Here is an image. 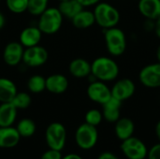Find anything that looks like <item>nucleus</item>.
I'll list each match as a JSON object with an SVG mask.
<instances>
[{
  "label": "nucleus",
  "mask_w": 160,
  "mask_h": 159,
  "mask_svg": "<svg viewBox=\"0 0 160 159\" xmlns=\"http://www.w3.org/2000/svg\"><path fill=\"white\" fill-rule=\"evenodd\" d=\"M63 15L59 11L58 7H47L39 16L38 22V27L42 34L52 35L57 33L63 22Z\"/></svg>",
  "instance_id": "3"
},
{
  "label": "nucleus",
  "mask_w": 160,
  "mask_h": 159,
  "mask_svg": "<svg viewBox=\"0 0 160 159\" xmlns=\"http://www.w3.org/2000/svg\"><path fill=\"white\" fill-rule=\"evenodd\" d=\"M121 149L128 159H144L148 153L145 144L140 139L133 136L123 141Z\"/></svg>",
  "instance_id": "8"
},
{
  "label": "nucleus",
  "mask_w": 160,
  "mask_h": 159,
  "mask_svg": "<svg viewBox=\"0 0 160 159\" xmlns=\"http://www.w3.org/2000/svg\"><path fill=\"white\" fill-rule=\"evenodd\" d=\"M102 119H103L102 112L96 109L89 110L85 114V123L94 127H98L101 123Z\"/></svg>",
  "instance_id": "29"
},
{
  "label": "nucleus",
  "mask_w": 160,
  "mask_h": 159,
  "mask_svg": "<svg viewBox=\"0 0 160 159\" xmlns=\"http://www.w3.org/2000/svg\"><path fill=\"white\" fill-rule=\"evenodd\" d=\"M45 139L50 149L61 151L66 144L67 130L64 125L53 122L48 126L45 132Z\"/></svg>",
  "instance_id": "5"
},
{
  "label": "nucleus",
  "mask_w": 160,
  "mask_h": 159,
  "mask_svg": "<svg viewBox=\"0 0 160 159\" xmlns=\"http://www.w3.org/2000/svg\"><path fill=\"white\" fill-rule=\"evenodd\" d=\"M115 135L119 140L122 142L132 137L134 130H135V125L133 121L129 118L124 117V118H119L115 122Z\"/></svg>",
  "instance_id": "19"
},
{
  "label": "nucleus",
  "mask_w": 160,
  "mask_h": 159,
  "mask_svg": "<svg viewBox=\"0 0 160 159\" xmlns=\"http://www.w3.org/2000/svg\"><path fill=\"white\" fill-rule=\"evenodd\" d=\"M112 97L120 100L125 101L129 99L136 91V85L134 82L128 78H124L116 81L111 88Z\"/></svg>",
  "instance_id": "11"
},
{
  "label": "nucleus",
  "mask_w": 160,
  "mask_h": 159,
  "mask_svg": "<svg viewBox=\"0 0 160 159\" xmlns=\"http://www.w3.org/2000/svg\"><path fill=\"white\" fill-rule=\"evenodd\" d=\"M21 136L16 127H0V148L9 149L15 147L20 142Z\"/></svg>",
  "instance_id": "15"
},
{
  "label": "nucleus",
  "mask_w": 160,
  "mask_h": 159,
  "mask_svg": "<svg viewBox=\"0 0 160 159\" xmlns=\"http://www.w3.org/2000/svg\"><path fill=\"white\" fill-rule=\"evenodd\" d=\"M6 5L12 13L21 14L27 11L28 0H6Z\"/></svg>",
  "instance_id": "28"
},
{
  "label": "nucleus",
  "mask_w": 160,
  "mask_h": 159,
  "mask_svg": "<svg viewBox=\"0 0 160 159\" xmlns=\"http://www.w3.org/2000/svg\"><path fill=\"white\" fill-rule=\"evenodd\" d=\"M141 83L147 88L160 87V63H153L143 67L139 74Z\"/></svg>",
  "instance_id": "9"
},
{
  "label": "nucleus",
  "mask_w": 160,
  "mask_h": 159,
  "mask_svg": "<svg viewBox=\"0 0 160 159\" xmlns=\"http://www.w3.org/2000/svg\"><path fill=\"white\" fill-rule=\"evenodd\" d=\"M58 1H59V2H60V1H65V0H58Z\"/></svg>",
  "instance_id": "39"
},
{
  "label": "nucleus",
  "mask_w": 160,
  "mask_h": 159,
  "mask_svg": "<svg viewBox=\"0 0 160 159\" xmlns=\"http://www.w3.org/2000/svg\"><path fill=\"white\" fill-rule=\"evenodd\" d=\"M32 99L28 93L25 92H17L11 103L17 110H25L31 105Z\"/></svg>",
  "instance_id": "26"
},
{
  "label": "nucleus",
  "mask_w": 160,
  "mask_h": 159,
  "mask_svg": "<svg viewBox=\"0 0 160 159\" xmlns=\"http://www.w3.org/2000/svg\"><path fill=\"white\" fill-rule=\"evenodd\" d=\"M42 33L38 26H28L22 30L19 36V42L23 48L39 45Z\"/></svg>",
  "instance_id": "13"
},
{
  "label": "nucleus",
  "mask_w": 160,
  "mask_h": 159,
  "mask_svg": "<svg viewBox=\"0 0 160 159\" xmlns=\"http://www.w3.org/2000/svg\"><path fill=\"white\" fill-rule=\"evenodd\" d=\"M62 159H82L80 156L76 155V154H69L64 157H62Z\"/></svg>",
  "instance_id": "35"
},
{
  "label": "nucleus",
  "mask_w": 160,
  "mask_h": 159,
  "mask_svg": "<svg viewBox=\"0 0 160 159\" xmlns=\"http://www.w3.org/2000/svg\"><path fill=\"white\" fill-rule=\"evenodd\" d=\"M98 133L97 127L87 123L82 124L75 132V141L77 145L82 150L92 149L98 142Z\"/></svg>",
  "instance_id": "6"
},
{
  "label": "nucleus",
  "mask_w": 160,
  "mask_h": 159,
  "mask_svg": "<svg viewBox=\"0 0 160 159\" xmlns=\"http://www.w3.org/2000/svg\"><path fill=\"white\" fill-rule=\"evenodd\" d=\"M16 84L8 78H0V102H11L17 94Z\"/></svg>",
  "instance_id": "22"
},
{
  "label": "nucleus",
  "mask_w": 160,
  "mask_h": 159,
  "mask_svg": "<svg viewBox=\"0 0 160 159\" xmlns=\"http://www.w3.org/2000/svg\"><path fill=\"white\" fill-rule=\"evenodd\" d=\"M98 159H117V157H116L113 154H112V153L105 152V153H102V154L99 156Z\"/></svg>",
  "instance_id": "34"
},
{
  "label": "nucleus",
  "mask_w": 160,
  "mask_h": 159,
  "mask_svg": "<svg viewBox=\"0 0 160 159\" xmlns=\"http://www.w3.org/2000/svg\"><path fill=\"white\" fill-rule=\"evenodd\" d=\"M58 9L63 15V17L71 20L76 14H78L82 8H84L77 0H65L60 1L58 5Z\"/></svg>",
  "instance_id": "23"
},
{
  "label": "nucleus",
  "mask_w": 160,
  "mask_h": 159,
  "mask_svg": "<svg viewBox=\"0 0 160 159\" xmlns=\"http://www.w3.org/2000/svg\"><path fill=\"white\" fill-rule=\"evenodd\" d=\"M49 0H28L27 11L33 16H39L47 7Z\"/></svg>",
  "instance_id": "27"
},
{
  "label": "nucleus",
  "mask_w": 160,
  "mask_h": 159,
  "mask_svg": "<svg viewBox=\"0 0 160 159\" xmlns=\"http://www.w3.org/2000/svg\"><path fill=\"white\" fill-rule=\"evenodd\" d=\"M6 24V18L4 16V14L2 12H0V30L5 26Z\"/></svg>",
  "instance_id": "36"
},
{
  "label": "nucleus",
  "mask_w": 160,
  "mask_h": 159,
  "mask_svg": "<svg viewBox=\"0 0 160 159\" xmlns=\"http://www.w3.org/2000/svg\"><path fill=\"white\" fill-rule=\"evenodd\" d=\"M86 93L90 100L100 105H103L112 97V91L108 84L98 80L89 83Z\"/></svg>",
  "instance_id": "10"
},
{
  "label": "nucleus",
  "mask_w": 160,
  "mask_h": 159,
  "mask_svg": "<svg viewBox=\"0 0 160 159\" xmlns=\"http://www.w3.org/2000/svg\"><path fill=\"white\" fill-rule=\"evenodd\" d=\"M40 159H62V154L61 151L49 149L48 151L43 153Z\"/></svg>",
  "instance_id": "30"
},
{
  "label": "nucleus",
  "mask_w": 160,
  "mask_h": 159,
  "mask_svg": "<svg viewBox=\"0 0 160 159\" xmlns=\"http://www.w3.org/2000/svg\"><path fill=\"white\" fill-rule=\"evenodd\" d=\"M83 7H88L92 6H96L98 3L100 2V0H77Z\"/></svg>",
  "instance_id": "32"
},
{
  "label": "nucleus",
  "mask_w": 160,
  "mask_h": 159,
  "mask_svg": "<svg viewBox=\"0 0 160 159\" xmlns=\"http://www.w3.org/2000/svg\"><path fill=\"white\" fill-rule=\"evenodd\" d=\"M72 24L78 29H86L96 23L95 15L92 10L82 8L71 19Z\"/></svg>",
  "instance_id": "20"
},
{
  "label": "nucleus",
  "mask_w": 160,
  "mask_h": 159,
  "mask_svg": "<svg viewBox=\"0 0 160 159\" xmlns=\"http://www.w3.org/2000/svg\"><path fill=\"white\" fill-rule=\"evenodd\" d=\"M156 134H157L158 140L160 141V120L158 121V123L157 124V126H156Z\"/></svg>",
  "instance_id": "37"
},
{
  "label": "nucleus",
  "mask_w": 160,
  "mask_h": 159,
  "mask_svg": "<svg viewBox=\"0 0 160 159\" xmlns=\"http://www.w3.org/2000/svg\"><path fill=\"white\" fill-rule=\"evenodd\" d=\"M107 51L112 56H121L127 49V37L124 31L117 26L104 29Z\"/></svg>",
  "instance_id": "4"
},
{
  "label": "nucleus",
  "mask_w": 160,
  "mask_h": 159,
  "mask_svg": "<svg viewBox=\"0 0 160 159\" xmlns=\"http://www.w3.org/2000/svg\"><path fill=\"white\" fill-rule=\"evenodd\" d=\"M91 74L98 81L104 82H112L119 75V66L112 58L100 56L91 63Z\"/></svg>",
  "instance_id": "1"
},
{
  "label": "nucleus",
  "mask_w": 160,
  "mask_h": 159,
  "mask_svg": "<svg viewBox=\"0 0 160 159\" xmlns=\"http://www.w3.org/2000/svg\"><path fill=\"white\" fill-rule=\"evenodd\" d=\"M140 13L148 20H157L160 17V0H139Z\"/></svg>",
  "instance_id": "16"
},
{
  "label": "nucleus",
  "mask_w": 160,
  "mask_h": 159,
  "mask_svg": "<svg viewBox=\"0 0 160 159\" xmlns=\"http://www.w3.org/2000/svg\"><path fill=\"white\" fill-rule=\"evenodd\" d=\"M154 32L156 36L160 39V17L155 20V27H154Z\"/></svg>",
  "instance_id": "33"
},
{
  "label": "nucleus",
  "mask_w": 160,
  "mask_h": 159,
  "mask_svg": "<svg viewBox=\"0 0 160 159\" xmlns=\"http://www.w3.org/2000/svg\"><path fill=\"white\" fill-rule=\"evenodd\" d=\"M24 48L17 41L8 42L3 51V60L9 67H15L22 61Z\"/></svg>",
  "instance_id": "12"
},
{
  "label": "nucleus",
  "mask_w": 160,
  "mask_h": 159,
  "mask_svg": "<svg viewBox=\"0 0 160 159\" xmlns=\"http://www.w3.org/2000/svg\"><path fill=\"white\" fill-rule=\"evenodd\" d=\"M148 159H160V143L154 145L147 153Z\"/></svg>",
  "instance_id": "31"
},
{
  "label": "nucleus",
  "mask_w": 160,
  "mask_h": 159,
  "mask_svg": "<svg viewBox=\"0 0 160 159\" xmlns=\"http://www.w3.org/2000/svg\"><path fill=\"white\" fill-rule=\"evenodd\" d=\"M68 70L74 78H88L91 74V63L84 58H75L69 63Z\"/></svg>",
  "instance_id": "17"
},
{
  "label": "nucleus",
  "mask_w": 160,
  "mask_h": 159,
  "mask_svg": "<svg viewBox=\"0 0 160 159\" xmlns=\"http://www.w3.org/2000/svg\"><path fill=\"white\" fill-rule=\"evenodd\" d=\"M68 88V80L63 74H52L46 78V90L52 94H63Z\"/></svg>",
  "instance_id": "14"
},
{
  "label": "nucleus",
  "mask_w": 160,
  "mask_h": 159,
  "mask_svg": "<svg viewBox=\"0 0 160 159\" xmlns=\"http://www.w3.org/2000/svg\"><path fill=\"white\" fill-rule=\"evenodd\" d=\"M17 109L11 102L0 104V127H11L17 117Z\"/></svg>",
  "instance_id": "21"
},
{
  "label": "nucleus",
  "mask_w": 160,
  "mask_h": 159,
  "mask_svg": "<svg viewBox=\"0 0 160 159\" xmlns=\"http://www.w3.org/2000/svg\"><path fill=\"white\" fill-rule=\"evenodd\" d=\"M16 129L19 132L21 138L22 137L29 138L35 134L37 127H36V124L33 120H31L29 118H23L18 123Z\"/></svg>",
  "instance_id": "24"
},
{
  "label": "nucleus",
  "mask_w": 160,
  "mask_h": 159,
  "mask_svg": "<svg viewBox=\"0 0 160 159\" xmlns=\"http://www.w3.org/2000/svg\"><path fill=\"white\" fill-rule=\"evenodd\" d=\"M138 1H139V0H138Z\"/></svg>",
  "instance_id": "40"
},
{
  "label": "nucleus",
  "mask_w": 160,
  "mask_h": 159,
  "mask_svg": "<svg viewBox=\"0 0 160 159\" xmlns=\"http://www.w3.org/2000/svg\"><path fill=\"white\" fill-rule=\"evenodd\" d=\"M96 23L103 29L117 26L120 22L119 10L110 3L99 2L95 6L93 10Z\"/></svg>",
  "instance_id": "2"
},
{
  "label": "nucleus",
  "mask_w": 160,
  "mask_h": 159,
  "mask_svg": "<svg viewBox=\"0 0 160 159\" xmlns=\"http://www.w3.org/2000/svg\"><path fill=\"white\" fill-rule=\"evenodd\" d=\"M49 57L47 50L39 45L24 48L22 54V63L29 67H38L43 66Z\"/></svg>",
  "instance_id": "7"
},
{
  "label": "nucleus",
  "mask_w": 160,
  "mask_h": 159,
  "mask_svg": "<svg viewBox=\"0 0 160 159\" xmlns=\"http://www.w3.org/2000/svg\"><path fill=\"white\" fill-rule=\"evenodd\" d=\"M27 89L33 94H39L46 90V78L41 75H33L27 81Z\"/></svg>",
  "instance_id": "25"
},
{
  "label": "nucleus",
  "mask_w": 160,
  "mask_h": 159,
  "mask_svg": "<svg viewBox=\"0 0 160 159\" xmlns=\"http://www.w3.org/2000/svg\"><path fill=\"white\" fill-rule=\"evenodd\" d=\"M121 106H122V101L112 97L106 103L102 105L103 118L107 122L115 123L120 118Z\"/></svg>",
  "instance_id": "18"
},
{
  "label": "nucleus",
  "mask_w": 160,
  "mask_h": 159,
  "mask_svg": "<svg viewBox=\"0 0 160 159\" xmlns=\"http://www.w3.org/2000/svg\"><path fill=\"white\" fill-rule=\"evenodd\" d=\"M157 59H158V62L160 63V44L157 49Z\"/></svg>",
  "instance_id": "38"
}]
</instances>
